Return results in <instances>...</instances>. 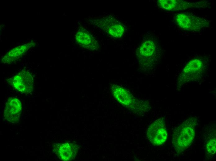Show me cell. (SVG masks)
<instances>
[{
    "mask_svg": "<svg viewBox=\"0 0 216 161\" xmlns=\"http://www.w3.org/2000/svg\"><path fill=\"white\" fill-rule=\"evenodd\" d=\"M76 144L65 143L57 145L55 150L57 155L63 160L69 161L74 159L78 151Z\"/></svg>",
    "mask_w": 216,
    "mask_h": 161,
    "instance_id": "8",
    "label": "cell"
},
{
    "mask_svg": "<svg viewBox=\"0 0 216 161\" xmlns=\"http://www.w3.org/2000/svg\"><path fill=\"white\" fill-rule=\"evenodd\" d=\"M147 135L150 142L154 146H159L164 143L168 137L165 118H160L151 124L147 128Z\"/></svg>",
    "mask_w": 216,
    "mask_h": 161,
    "instance_id": "3",
    "label": "cell"
},
{
    "mask_svg": "<svg viewBox=\"0 0 216 161\" xmlns=\"http://www.w3.org/2000/svg\"><path fill=\"white\" fill-rule=\"evenodd\" d=\"M175 20L179 28L185 31H199L209 26L208 20L190 12L178 13L176 15Z\"/></svg>",
    "mask_w": 216,
    "mask_h": 161,
    "instance_id": "2",
    "label": "cell"
},
{
    "mask_svg": "<svg viewBox=\"0 0 216 161\" xmlns=\"http://www.w3.org/2000/svg\"><path fill=\"white\" fill-rule=\"evenodd\" d=\"M157 4L160 8L166 11H182L194 8H205L209 4L206 1L191 2L181 0H159Z\"/></svg>",
    "mask_w": 216,
    "mask_h": 161,
    "instance_id": "4",
    "label": "cell"
},
{
    "mask_svg": "<svg viewBox=\"0 0 216 161\" xmlns=\"http://www.w3.org/2000/svg\"><path fill=\"white\" fill-rule=\"evenodd\" d=\"M109 24H107L106 29L108 33L113 37L119 38L121 37L124 31V26L119 22L109 21Z\"/></svg>",
    "mask_w": 216,
    "mask_h": 161,
    "instance_id": "10",
    "label": "cell"
},
{
    "mask_svg": "<svg viewBox=\"0 0 216 161\" xmlns=\"http://www.w3.org/2000/svg\"><path fill=\"white\" fill-rule=\"evenodd\" d=\"M32 43L20 46L11 50L3 57L2 59V62L10 63L14 59L20 56L25 53L32 46Z\"/></svg>",
    "mask_w": 216,
    "mask_h": 161,
    "instance_id": "9",
    "label": "cell"
},
{
    "mask_svg": "<svg viewBox=\"0 0 216 161\" xmlns=\"http://www.w3.org/2000/svg\"><path fill=\"white\" fill-rule=\"evenodd\" d=\"M11 82L14 88L22 93L28 94L34 89L33 76L26 70H22L16 74L12 78Z\"/></svg>",
    "mask_w": 216,
    "mask_h": 161,
    "instance_id": "5",
    "label": "cell"
},
{
    "mask_svg": "<svg viewBox=\"0 0 216 161\" xmlns=\"http://www.w3.org/2000/svg\"><path fill=\"white\" fill-rule=\"evenodd\" d=\"M22 104L17 98H11L6 102L3 115L7 121L15 123L19 121L22 111Z\"/></svg>",
    "mask_w": 216,
    "mask_h": 161,
    "instance_id": "6",
    "label": "cell"
},
{
    "mask_svg": "<svg viewBox=\"0 0 216 161\" xmlns=\"http://www.w3.org/2000/svg\"><path fill=\"white\" fill-rule=\"evenodd\" d=\"M206 148L207 152L210 155H214L216 152V139L213 138L207 142Z\"/></svg>",
    "mask_w": 216,
    "mask_h": 161,
    "instance_id": "11",
    "label": "cell"
},
{
    "mask_svg": "<svg viewBox=\"0 0 216 161\" xmlns=\"http://www.w3.org/2000/svg\"><path fill=\"white\" fill-rule=\"evenodd\" d=\"M198 123L196 118H189L175 129L172 142L177 152H183L192 143Z\"/></svg>",
    "mask_w": 216,
    "mask_h": 161,
    "instance_id": "1",
    "label": "cell"
},
{
    "mask_svg": "<svg viewBox=\"0 0 216 161\" xmlns=\"http://www.w3.org/2000/svg\"><path fill=\"white\" fill-rule=\"evenodd\" d=\"M75 38L78 44L87 49L94 50L99 48V43L96 39L86 30L81 29L78 31Z\"/></svg>",
    "mask_w": 216,
    "mask_h": 161,
    "instance_id": "7",
    "label": "cell"
}]
</instances>
